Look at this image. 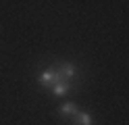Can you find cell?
Listing matches in <instances>:
<instances>
[{
    "label": "cell",
    "mask_w": 129,
    "mask_h": 125,
    "mask_svg": "<svg viewBox=\"0 0 129 125\" xmlns=\"http://www.w3.org/2000/svg\"><path fill=\"white\" fill-rule=\"evenodd\" d=\"M64 79L62 77V73L58 71V67L52 65V67H48V69H44L42 73L38 75V81H40V86H44V88H52L56 81H60Z\"/></svg>",
    "instance_id": "1"
},
{
    "label": "cell",
    "mask_w": 129,
    "mask_h": 125,
    "mask_svg": "<svg viewBox=\"0 0 129 125\" xmlns=\"http://www.w3.org/2000/svg\"><path fill=\"white\" fill-rule=\"evenodd\" d=\"M56 67H58V71L62 73V77H64V79H69V81H71V79H73L75 75H77V67H75V63H71V61L58 63Z\"/></svg>",
    "instance_id": "2"
},
{
    "label": "cell",
    "mask_w": 129,
    "mask_h": 125,
    "mask_svg": "<svg viewBox=\"0 0 129 125\" xmlns=\"http://www.w3.org/2000/svg\"><path fill=\"white\" fill-rule=\"evenodd\" d=\"M50 92L54 96H67L69 92H71V81L69 79H60V81H56L54 86L50 88Z\"/></svg>",
    "instance_id": "3"
},
{
    "label": "cell",
    "mask_w": 129,
    "mask_h": 125,
    "mask_svg": "<svg viewBox=\"0 0 129 125\" xmlns=\"http://www.w3.org/2000/svg\"><path fill=\"white\" fill-rule=\"evenodd\" d=\"M79 111H77V104L75 102H62L58 106V115L60 117H75Z\"/></svg>",
    "instance_id": "4"
},
{
    "label": "cell",
    "mask_w": 129,
    "mask_h": 125,
    "mask_svg": "<svg viewBox=\"0 0 129 125\" xmlns=\"http://www.w3.org/2000/svg\"><path fill=\"white\" fill-rule=\"evenodd\" d=\"M73 125H94V119H92L90 113L81 111V113H77V115L73 117Z\"/></svg>",
    "instance_id": "5"
}]
</instances>
